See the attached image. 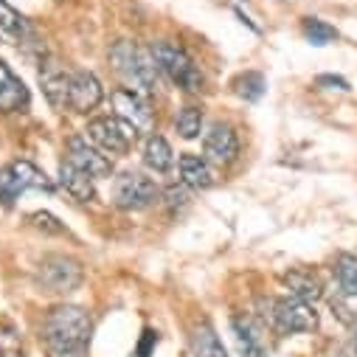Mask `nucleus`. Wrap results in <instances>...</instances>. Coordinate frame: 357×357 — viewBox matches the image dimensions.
<instances>
[{"label": "nucleus", "instance_id": "f257e3e1", "mask_svg": "<svg viewBox=\"0 0 357 357\" xmlns=\"http://www.w3.org/2000/svg\"><path fill=\"white\" fill-rule=\"evenodd\" d=\"M93 321L76 304H56L43 318V340L51 357H87Z\"/></svg>", "mask_w": 357, "mask_h": 357}, {"label": "nucleus", "instance_id": "f03ea898", "mask_svg": "<svg viewBox=\"0 0 357 357\" xmlns=\"http://www.w3.org/2000/svg\"><path fill=\"white\" fill-rule=\"evenodd\" d=\"M107 59H110L113 73L124 82L127 91H135L141 96L155 93L158 65H155V56L149 48L138 45L135 40H119V43H113Z\"/></svg>", "mask_w": 357, "mask_h": 357}, {"label": "nucleus", "instance_id": "7ed1b4c3", "mask_svg": "<svg viewBox=\"0 0 357 357\" xmlns=\"http://www.w3.org/2000/svg\"><path fill=\"white\" fill-rule=\"evenodd\" d=\"M149 51H152V56H155L158 70H160L172 84H177V87H181V91H186V93H200V91H203V73H200V68L195 65V59L189 56L186 48L160 40V43H155Z\"/></svg>", "mask_w": 357, "mask_h": 357}, {"label": "nucleus", "instance_id": "20e7f679", "mask_svg": "<svg viewBox=\"0 0 357 357\" xmlns=\"http://www.w3.org/2000/svg\"><path fill=\"white\" fill-rule=\"evenodd\" d=\"M26 192H54V183L31 160H12L0 169V203L12 206Z\"/></svg>", "mask_w": 357, "mask_h": 357}, {"label": "nucleus", "instance_id": "39448f33", "mask_svg": "<svg viewBox=\"0 0 357 357\" xmlns=\"http://www.w3.org/2000/svg\"><path fill=\"white\" fill-rule=\"evenodd\" d=\"M82 282H84L82 261H76L73 256L51 253V256H43V261L37 267V284L51 296H68V293L79 290Z\"/></svg>", "mask_w": 357, "mask_h": 357}, {"label": "nucleus", "instance_id": "423d86ee", "mask_svg": "<svg viewBox=\"0 0 357 357\" xmlns=\"http://www.w3.org/2000/svg\"><path fill=\"white\" fill-rule=\"evenodd\" d=\"M160 200V186L144 172H121L113 181V203L121 211H141Z\"/></svg>", "mask_w": 357, "mask_h": 357}, {"label": "nucleus", "instance_id": "0eeeda50", "mask_svg": "<svg viewBox=\"0 0 357 357\" xmlns=\"http://www.w3.org/2000/svg\"><path fill=\"white\" fill-rule=\"evenodd\" d=\"M87 138H91L105 155L110 158H119V155H127L130 146L138 141V130L130 127L127 121H121L119 116H102V119H93L87 124Z\"/></svg>", "mask_w": 357, "mask_h": 357}, {"label": "nucleus", "instance_id": "6e6552de", "mask_svg": "<svg viewBox=\"0 0 357 357\" xmlns=\"http://www.w3.org/2000/svg\"><path fill=\"white\" fill-rule=\"evenodd\" d=\"M271 321L276 332L282 335H296V332H312L318 329V312L312 304L301 298H279L271 301Z\"/></svg>", "mask_w": 357, "mask_h": 357}, {"label": "nucleus", "instance_id": "1a4fd4ad", "mask_svg": "<svg viewBox=\"0 0 357 357\" xmlns=\"http://www.w3.org/2000/svg\"><path fill=\"white\" fill-rule=\"evenodd\" d=\"M73 166H79L82 172H87L99 181V177H110L113 174V160L110 155H105L93 141H87V135H70L68 138V155H65Z\"/></svg>", "mask_w": 357, "mask_h": 357}, {"label": "nucleus", "instance_id": "9d476101", "mask_svg": "<svg viewBox=\"0 0 357 357\" xmlns=\"http://www.w3.org/2000/svg\"><path fill=\"white\" fill-rule=\"evenodd\" d=\"M110 102H113V110H116V116L121 121H127L138 132H149L152 130L155 116H152V107H149L146 96H141L135 91H127V87H119V91H113Z\"/></svg>", "mask_w": 357, "mask_h": 357}, {"label": "nucleus", "instance_id": "9b49d317", "mask_svg": "<svg viewBox=\"0 0 357 357\" xmlns=\"http://www.w3.org/2000/svg\"><path fill=\"white\" fill-rule=\"evenodd\" d=\"M105 91L102 82L91 70H73L70 73V91H68V110L73 113H91L102 105Z\"/></svg>", "mask_w": 357, "mask_h": 357}, {"label": "nucleus", "instance_id": "f8f14e48", "mask_svg": "<svg viewBox=\"0 0 357 357\" xmlns=\"http://www.w3.org/2000/svg\"><path fill=\"white\" fill-rule=\"evenodd\" d=\"M203 158L217 166H228L239 158V135L228 124H214L203 138Z\"/></svg>", "mask_w": 357, "mask_h": 357}, {"label": "nucleus", "instance_id": "ddd939ff", "mask_svg": "<svg viewBox=\"0 0 357 357\" xmlns=\"http://www.w3.org/2000/svg\"><path fill=\"white\" fill-rule=\"evenodd\" d=\"M31 105V93L23 79L0 59V113H23Z\"/></svg>", "mask_w": 357, "mask_h": 357}, {"label": "nucleus", "instance_id": "4468645a", "mask_svg": "<svg viewBox=\"0 0 357 357\" xmlns=\"http://www.w3.org/2000/svg\"><path fill=\"white\" fill-rule=\"evenodd\" d=\"M40 84L43 93L48 99V105L54 107H68V91H70V70H65L56 59H45V65L40 68Z\"/></svg>", "mask_w": 357, "mask_h": 357}, {"label": "nucleus", "instance_id": "2eb2a0df", "mask_svg": "<svg viewBox=\"0 0 357 357\" xmlns=\"http://www.w3.org/2000/svg\"><path fill=\"white\" fill-rule=\"evenodd\" d=\"M59 183H62V189H65L73 200H79V203H91V200L96 197L93 177L87 174V172H82L79 166H73L68 158L59 163Z\"/></svg>", "mask_w": 357, "mask_h": 357}, {"label": "nucleus", "instance_id": "dca6fc26", "mask_svg": "<svg viewBox=\"0 0 357 357\" xmlns=\"http://www.w3.org/2000/svg\"><path fill=\"white\" fill-rule=\"evenodd\" d=\"M177 169H181L183 186H189V189L203 192V189H211L214 186V169H211V163L203 155H192V152L181 155V160H177Z\"/></svg>", "mask_w": 357, "mask_h": 357}, {"label": "nucleus", "instance_id": "f3484780", "mask_svg": "<svg viewBox=\"0 0 357 357\" xmlns=\"http://www.w3.org/2000/svg\"><path fill=\"white\" fill-rule=\"evenodd\" d=\"M234 337H236V346H239L242 357H267L264 335H261V329L256 326L253 318H248V315L234 318Z\"/></svg>", "mask_w": 357, "mask_h": 357}, {"label": "nucleus", "instance_id": "a211bd4d", "mask_svg": "<svg viewBox=\"0 0 357 357\" xmlns=\"http://www.w3.org/2000/svg\"><path fill=\"white\" fill-rule=\"evenodd\" d=\"M144 163H146L152 172H160V174L174 166V152H172V146H169V141H166L163 135L152 132V135L146 138V144H144Z\"/></svg>", "mask_w": 357, "mask_h": 357}, {"label": "nucleus", "instance_id": "6ab92c4d", "mask_svg": "<svg viewBox=\"0 0 357 357\" xmlns=\"http://www.w3.org/2000/svg\"><path fill=\"white\" fill-rule=\"evenodd\" d=\"M284 284L290 287L293 298H301V301H307V304H315V301L324 296L321 282H318L312 273H307V271H290V273L284 276Z\"/></svg>", "mask_w": 357, "mask_h": 357}, {"label": "nucleus", "instance_id": "aec40b11", "mask_svg": "<svg viewBox=\"0 0 357 357\" xmlns=\"http://www.w3.org/2000/svg\"><path fill=\"white\" fill-rule=\"evenodd\" d=\"M192 357H228L211 324H197L192 335Z\"/></svg>", "mask_w": 357, "mask_h": 357}, {"label": "nucleus", "instance_id": "412c9836", "mask_svg": "<svg viewBox=\"0 0 357 357\" xmlns=\"http://www.w3.org/2000/svg\"><path fill=\"white\" fill-rule=\"evenodd\" d=\"M26 37V20L23 15L9 6L6 0H0V40L6 43H20Z\"/></svg>", "mask_w": 357, "mask_h": 357}, {"label": "nucleus", "instance_id": "4be33fe9", "mask_svg": "<svg viewBox=\"0 0 357 357\" xmlns=\"http://www.w3.org/2000/svg\"><path fill=\"white\" fill-rule=\"evenodd\" d=\"M264 91H267V82H264V76L256 73V70L239 73V76L234 79V93H236L239 99H245V102H259V99L264 96Z\"/></svg>", "mask_w": 357, "mask_h": 357}, {"label": "nucleus", "instance_id": "5701e85b", "mask_svg": "<svg viewBox=\"0 0 357 357\" xmlns=\"http://www.w3.org/2000/svg\"><path fill=\"white\" fill-rule=\"evenodd\" d=\"M335 276H337L340 290H343L346 296L357 298V256H349V253L337 256V261H335Z\"/></svg>", "mask_w": 357, "mask_h": 357}, {"label": "nucleus", "instance_id": "b1692460", "mask_svg": "<svg viewBox=\"0 0 357 357\" xmlns=\"http://www.w3.org/2000/svg\"><path fill=\"white\" fill-rule=\"evenodd\" d=\"M174 127H177V132H181V138H189V141L197 138L200 130H203V110L195 107V105L183 107L174 119Z\"/></svg>", "mask_w": 357, "mask_h": 357}, {"label": "nucleus", "instance_id": "393cba45", "mask_svg": "<svg viewBox=\"0 0 357 357\" xmlns=\"http://www.w3.org/2000/svg\"><path fill=\"white\" fill-rule=\"evenodd\" d=\"M301 31H304V37L312 45H326V43L337 40V29L329 26V23H324V20H318V17H304L301 20Z\"/></svg>", "mask_w": 357, "mask_h": 357}, {"label": "nucleus", "instance_id": "a878e982", "mask_svg": "<svg viewBox=\"0 0 357 357\" xmlns=\"http://www.w3.org/2000/svg\"><path fill=\"white\" fill-rule=\"evenodd\" d=\"M0 357H26L20 332L15 324H0Z\"/></svg>", "mask_w": 357, "mask_h": 357}, {"label": "nucleus", "instance_id": "bb28decb", "mask_svg": "<svg viewBox=\"0 0 357 357\" xmlns=\"http://www.w3.org/2000/svg\"><path fill=\"white\" fill-rule=\"evenodd\" d=\"M29 220H31V225H34V228L48 231V234H62V231H65V228L59 225V220H56L54 214H48V211H34Z\"/></svg>", "mask_w": 357, "mask_h": 357}, {"label": "nucleus", "instance_id": "cd10ccee", "mask_svg": "<svg viewBox=\"0 0 357 357\" xmlns=\"http://www.w3.org/2000/svg\"><path fill=\"white\" fill-rule=\"evenodd\" d=\"M155 346H158V332L146 329V332H144V337H141V343H138V349H135V354H138V357H149Z\"/></svg>", "mask_w": 357, "mask_h": 357}, {"label": "nucleus", "instance_id": "c85d7f7f", "mask_svg": "<svg viewBox=\"0 0 357 357\" xmlns=\"http://www.w3.org/2000/svg\"><path fill=\"white\" fill-rule=\"evenodd\" d=\"M318 84L329 91H349V82L343 76H318Z\"/></svg>", "mask_w": 357, "mask_h": 357}, {"label": "nucleus", "instance_id": "c756f323", "mask_svg": "<svg viewBox=\"0 0 357 357\" xmlns=\"http://www.w3.org/2000/svg\"><path fill=\"white\" fill-rule=\"evenodd\" d=\"M163 197H166L169 208H177V206H186V192H183V189H177V186L166 189V192H163Z\"/></svg>", "mask_w": 357, "mask_h": 357}, {"label": "nucleus", "instance_id": "7c9ffc66", "mask_svg": "<svg viewBox=\"0 0 357 357\" xmlns=\"http://www.w3.org/2000/svg\"><path fill=\"white\" fill-rule=\"evenodd\" d=\"M351 343H354V354H357V321L351 324Z\"/></svg>", "mask_w": 357, "mask_h": 357}]
</instances>
